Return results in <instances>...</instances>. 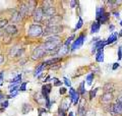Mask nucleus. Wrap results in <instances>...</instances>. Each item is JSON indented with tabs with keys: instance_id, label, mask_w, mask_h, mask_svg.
<instances>
[{
	"instance_id": "obj_46",
	"label": "nucleus",
	"mask_w": 122,
	"mask_h": 116,
	"mask_svg": "<svg viewBox=\"0 0 122 116\" xmlns=\"http://www.w3.org/2000/svg\"><path fill=\"white\" fill-rule=\"evenodd\" d=\"M25 87H26V83H22L20 87V91H25Z\"/></svg>"
},
{
	"instance_id": "obj_5",
	"label": "nucleus",
	"mask_w": 122,
	"mask_h": 116,
	"mask_svg": "<svg viewBox=\"0 0 122 116\" xmlns=\"http://www.w3.org/2000/svg\"><path fill=\"white\" fill-rule=\"evenodd\" d=\"M44 17V9L41 7H37V8L35 9V11H34L33 13V18H34V21L36 22H41L42 19H43Z\"/></svg>"
},
{
	"instance_id": "obj_8",
	"label": "nucleus",
	"mask_w": 122,
	"mask_h": 116,
	"mask_svg": "<svg viewBox=\"0 0 122 116\" xmlns=\"http://www.w3.org/2000/svg\"><path fill=\"white\" fill-rule=\"evenodd\" d=\"M69 96H70V100L72 101V103H73L74 105H77L79 102V93L76 92L74 89L70 88L69 89Z\"/></svg>"
},
{
	"instance_id": "obj_9",
	"label": "nucleus",
	"mask_w": 122,
	"mask_h": 116,
	"mask_svg": "<svg viewBox=\"0 0 122 116\" xmlns=\"http://www.w3.org/2000/svg\"><path fill=\"white\" fill-rule=\"evenodd\" d=\"M51 89H52L51 84H44V86L42 87V96H43V98L45 100L49 99V94H50V92H51Z\"/></svg>"
},
{
	"instance_id": "obj_26",
	"label": "nucleus",
	"mask_w": 122,
	"mask_h": 116,
	"mask_svg": "<svg viewBox=\"0 0 122 116\" xmlns=\"http://www.w3.org/2000/svg\"><path fill=\"white\" fill-rule=\"evenodd\" d=\"M114 90L113 84H106L104 87V91L105 93H112V91Z\"/></svg>"
},
{
	"instance_id": "obj_2",
	"label": "nucleus",
	"mask_w": 122,
	"mask_h": 116,
	"mask_svg": "<svg viewBox=\"0 0 122 116\" xmlns=\"http://www.w3.org/2000/svg\"><path fill=\"white\" fill-rule=\"evenodd\" d=\"M43 28L40 26V25H37V24H34V25H30L29 26V36L30 37H34V38H36V37H40L43 35Z\"/></svg>"
},
{
	"instance_id": "obj_12",
	"label": "nucleus",
	"mask_w": 122,
	"mask_h": 116,
	"mask_svg": "<svg viewBox=\"0 0 122 116\" xmlns=\"http://www.w3.org/2000/svg\"><path fill=\"white\" fill-rule=\"evenodd\" d=\"M21 15H20V13L18 12V11H13V13L11 14V18H10V21H11V22H13V24H16V22H20V21H21Z\"/></svg>"
},
{
	"instance_id": "obj_62",
	"label": "nucleus",
	"mask_w": 122,
	"mask_h": 116,
	"mask_svg": "<svg viewBox=\"0 0 122 116\" xmlns=\"http://www.w3.org/2000/svg\"><path fill=\"white\" fill-rule=\"evenodd\" d=\"M55 116H59V115H58V114H57V115H55Z\"/></svg>"
},
{
	"instance_id": "obj_17",
	"label": "nucleus",
	"mask_w": 122,
	"mask_h": 116,
	"mask_svg": "<svg viewBox=\"0 0 122 116\" xmlns=\"http://www.w3.org/2000/svg\"><path fill=\"white\" fill-rule=\"evenodd\" d=\"M44 15H45V16L50 17V18L53 17V16H55V15H56V8L52 6V7H50V8L44 10Z\"/></svg>"
},
{
	"instance_id": "obj_49",
	"label": "nucleus",
	"mask_w": 122,
	"mask_h": 116,
	"mask_svg": "<svg viewBox=\"0 0 122 116\" xmlns=\"http://www.w3.org/2000/svg\"><path fill=\"white\" fill-rule=\"evenodd\" d=\"M118 67H119V63H118V62H116V63H114V64H113L112 69H113V70H115V69H117Z\"/></svg>"
},
{
	"instance_id": "obj_41",
	"label": "nucleus",
	"mask_w": 122,
	"mask_h": 116,
	"mask_svg": "<svg viewBox=\"0 0 122 116\" xmlns=\"http://www.w3.org/2000/svg\"><path fill=\"white\" fill-rule=\"evenodd\" d=\"M1 107H2V109H3V108H4V109H5L6 107H8V101H7V100H6V101H3V102H1Z\"/></svg>"
},
{
	"instance_id": "obj_42",
	"label": "nucleus",
	"mask_w": 122,
	"mask_h": 116,
	"mask_svg": "<svg viewBox=\"0 0 122 116\" xmlns=\"http://www.w3.org/2000/svg\"><path fill=\"white\" fill-rule=\"evenodd\" d=\"M6 38H7V39L4 38V40H3V41H4V43H5V44H9L10 42H11V40H12V38H10V36L6 37Z\"/></svg>"
},
{
	"instance_id": "obj_39",
	"label": "nucleus",
	"mask_w": 122,
	"mask_h": 116,
	"mask_svg": "<svg viewBox=\"0 0 122 116\" xmlns=\"http://www.w3.org/2000/svg\"><path fill=\"white\" fill-rule=\"evenodd\" d=\"M64 84H66V87H69V89H70V87H71V83H70V80L67 79V77H64Z\"/></svg>"
},
{
	"instance_id": "obj_15",
	"label": "nucleus",
	"mask_w": 122,
	"mask_h": 116,
	"mask_svg": "<svg viewBox=\"0 0 122 116\" xmlns=\"http://www.w3.org/2000/svg\"><path fill=\"white\" fill-rule=\"evenodd\" d=\"M18 12L20 13L21 17H25L26 15H29V11H28V6H26V3H21L20 5V11Z\"/></svg>"
},
{
	"instance_id": "obj_28",
	"label": "nucleus",
	"mask_w": 122,
	"mask_h": 116,
	"mask_svg": "<svg viewBox=\"0 0 122 116\" xmlns=\"http://www.w3.org/2000/svg\"><path fill=\"white\" fill-rule=\"evenodd\" d=\"M53 5H52V1H44L43 2V6H42V8H43L44 10H46V9H48V8H50V7H52Z\"/></svg>"
},
{
	"instance_id": "obj_29",
	"label": "nucleus",
	"mask_w": 122,
	"mask_h": 116,
	"mask_svg": "<svg viewBox=\"0 0 122 116\" xmlns=\"http://www.w3.org/2000/svg\"><path fill=\"white\" fill-rule=\"evenodd\" d=\"M17 51H18V47H17V46H13V48H11V50L9 51V56H10V57L16 56Z\"/></svg>"
},
{
	"instance_id": "obj_34",
	"label": "nucleus",
	"mask_w": 122,
	"mask_h": 116,
	"mask_svg": "<svg viewBox=\"0 0 122 116\" xmlns=\"http://www.w3.org/2000/svg\"><path fill=\"white\" fill-rule=\"evenodd\" d=\"M97 92H98V88H96L95 90H92L90 92V99L92 100L94 98V97H96V94H97Z\"/></svg>"
},
{
	"instance_id": "obj_7",
	"label": "nucleus",
	"mask_w": 122,
	"mask_h": 116,
	"mask_svg": "<svg viewBox=\"0 0 122 116\" xmlns=\"http://www.w3.org/2000/svg\"><path fill=\"white\" fill-rule=\"evenodd\" d=\"M62 21V16L61 15H55L51 18H49L47 21V26H60V22Z\"/></svg>"
},
{
	"instance_id": "obj_3",
	"label": "nucleus",
	"mask_w": 122,
	"mask_h": 116,
	"mask_svg": "<svg viewBox=\"0 0 122 116\" xmlns=\"http://www.w3.org/2000/svg\"><path fill=\"white\" fill-rule=\"evenodd\" d=\"M46 54H47V52H46V50L44 49L43 46H38L37 48L34 49L30 57H32L33 60H39L42 57H44Z\"/></svg>"
},
{
	"instance_id": "obj_19",
	"label": "nucleus",
	"mask_w": 122,
	"mask_h": 116,
	"mask_svg": "<svg viewBox=\"0 0 122 116\" xmlns=\"http://www.w3.org/2000/svg\"><path fill=\"white\" fill-rule=\"evenodd\" d=\"M33 110V106L30 105L28 103H25L21 107V111H22V114H28L29 112H30Z\"/></svg>"
},
{
	"instance_id": "obj_30",
	"label": "nucleus",
	"mask_w": 122,
	"mask_h": 116,
	"mask_svg": "<svg viewBox=\"0 0 122 116\" xmlns=\"http://www.w3.org/2000/svg\"><path fill=\"white\" fill-rule=\"evenodd\" d=\"M93 79H94V73H90V74L86 75V83L89 86H91L92 83H93Z\"/></svg>"
},
{
	"instance_id": "obj_47",
	"label": "nucleus",
	"mask_w": 122,
	"mask_h": 116,
	"mask_svg": "<svg viewBox=\"0 0 122 116\" xmlns=\"http://www.w3.org/2000/svg\"><path fill=\"white\" fill-rule=\"evenodd\" d=\"M86 116H95V112L93 110H90L86 112Z\"/></svg>"
},
{
	"instance_id": "obj_58",
	"label": "nucleus",
	"mask_w": 122,
	"mask_h": 116,
	"mask_svg": "<svg viewBox=\"0 0 122 116\" xmlns=\"http://www.w3.org/2000/svg\"><path fill=\"white\" fill-rule=\"evenodd\" d=\"M118 36H119V37H122V30H121V32L118 34Z\"/></svg>"
},
{
	"instance_id": "obj_31",
	"label": "nucleus",
	"mask_w": 122,
	"mask_h": 116,
	"mask_svg": "<svg viewBox=\"0 0 122 116\" xmlns=\"http://www.w3.org/2000/svg\"><path fill=\"white\" fill-rule=\"evenodd\" d=\"M79 95H83L86 93V89H85V82H81V86H79Z\"/></svg>"
},
{
	"instance_id": "obj_32",
	"label": "nucleus",
	"mask_w": 122,
	"mask_h": 116,
	"mask_svg": "<svg viewBox=\"0 0 122 116\" xmlns=\"http://www.w3.org/2000/svg\"><path fill=\"white\" fill-rule=\"evenodd\" d=\"M7 26H8V21H7V19H1V21H0V29L6 28Z\"/></svg>"
},
{
	"instance_id": "obj_44",
	"label": "nucleus",
	"mask_w": 122,
	"mask_h": 116,
	"mask_svg": "<svg viewBox=\"0 0 122 116\" xmlns=\"http://www.w3.org/2000/svg\"><path fill=\"white\" fill-rule=\"evenodd\" d=\"M44 112H45V113H47V110H46L45 109V108H40V109H39V116H42V113H44Z\"/></svg>"
},
{
	"instance_id": "obj_27",
	"label": "nucleus",
	"mask_w": 122,
	"mask_h": 116,
	"mask_svg": "<svg viewBox=\"0 0 122 116\" xmlns=\"http://www.w3.org/2000/svg\"><path fill=\"white\" fill-rule=\"evenodd\" d=\"M44 66H46V65H45V63H44V62L42 63V64H40L39 66H38V67L36 68L35 72H34V75H35V76H37V75L39 74L40 72H42V70H43V69H44Z\"/></svg>"
},
{
	"instance_id": "obj_40",
	"label": "nucleus",
	"mask_w": 122,
	"mask_h": 116,
	"mask_svg": "<svg viewBox=\"0 0 122 116\" xmlns=\"http://www.w3.org/2000/svg\"><path fill=\"white\" fill-rule=\"evenodd\" d=\"M69 4H70V7H71V8H73V7H75L76 5L78 4V2H77V1H74V0H72V1L69 2Z\"/></svg>"
},
{
	"instance_id": "obj_59",
	"label": "nucleus",
	"mask_w": 122,
	"mask_h": 116,
	"mask_svg": "<svg viewBox=\"0 0 122 116\" xmlns=\"http://www.w3.org/2000/svg\"><path fill=\"white\" fill-rule=\"evenodd\" d=\"M1 35H2V32H1V30H0V36H1Z\"/></svg>"
},
{
	"instance_id": "obj_60",
	"label": "nucleus",
	"mask_w": 122,
	"mask_h": 116,
	"mask_svg": "<svg viewBox=\"0 0 122 116\" xmlns=\"http://www.w3.org/2000/svg\"><path fill=\"white\" fill-rule=\"evenodd\" d=\"M120 26H122V21H120Z\"/></svg>"
},
{
	"instance_id": "obj_52",
	"label": "nucleus",
	"mask_w": 122,
	"mask_h": 116,
	"mask_svg": "<svg viewBox=\"0 0 122 116\" xmlns=\"http://www.w3.org/2000/svg\"><path fill=\"white\" fill-rule=\"evenodd\" d=\"M25 61H26V59H21V60L20 61V65H24V64L25 63Z\"/></svg>"
},
{
	"instance_id": "obj_56",
	"label": "nucleus",
	"mask_w": 122,
	"mask_h": 116,
	"mask_svg": "<svg viewBox=\"0 0 122 116\" xmlns=\"http://www.w3.org/2000/svg\"><path fill=\"white\" fill-rule=\"evenodd\" d=\"M68 116H74V114H73V112H69V115Z\"/></svg>"
},
{
	"instance_id": "obj_22",
	"label": "nucleus",
	"mask_w": 122,
	"mask_h": 116,
	"mask_svg": "<svg viewBox=\"0 0 122 116\" xmlns=\"http://www.w3.org/2000/svg\"><path fill=\"white\" fill-rule=\"evenodd\" d=\"M100 26L101 24L99 21H94V24L92 25V30H91V33L92 34H95V33H98L99 30H100Z\"/></svg>"
},
{
	"instance_id": "obj_35",
	"label": "nucleus",
	"mask_w": 122,
	"mask_h": 116,
	"mask_svg": "<svg viewBox=\"0 0 122 116\" xmlns=\"http://www.w3.org/2000/svg\"><path fill=\"white\" fill-rule=\"evenodd\" d=\"M73 39H74V36H73V35H72V36H70L69 38H67V40L65 41V43H64V45L67 46V47H68V46H69V44L72 42V40H73Z\"/></svg>"
},
{
	"instance_id": "obj_43",
	"label": "nucleus",
	"mask_w": 122,
	"mask_h": 116,
	"mask_svg": "<svg viewBox=\"0 0 122 116\" xmlns=\"http://www.w3.org/2000/svg\"><path fill=\"white\" fill-rule=\"evenodd\" d=\"M24 52H25V49H24V48L18 49V51H17V53H16V56H17V57H18V56H21Z\"/></svg>"
},
{
	"instance_id": "obj_38",
	"label": "nucleus",
	"mask_w": 122,
	"mask_h": 116,
	"mask_svg": "<svg viewBox=\"0 0 122 116\" xmlns=\"http://www.w3.org/2000/svg\"><path fill=\"white\" fill-rule=\"evenodd\" d=\"M20 79H21V74H18L17 76H15L14 79H12V84H16L17 82H20Z\"/></svg>"
},
{
	"instance_id": "obj_37",
	"label": "nucleus",
	"mask_w": 122,
	"mask_h": 116,
	"mask_svg": "<svg viewBox=\"0 0 122 116\" xmlns=\"http://www.w3.org/2000/svg\"><path fill=\"white\" fill-rule=\"evenodd\" d=\"M121 59H122V45L119 46V48H118V60Z\"/></svg>"
},
{
	"instance_id": "obj_55",
	"label": "nucleus",
	"mask_w": 122,
	"mask_h": 116,
	"mask_svg": "<svg viewBox=\"0 0 122 116\" xmlns=\"http://www.w3.org/2000/svg\"><path fill=\"white\" fill-rule=\"evenodd\" d=\"M2 77H3V72H0V82L2 83Z\"/></svg>"
},
{
	"instance_id": "obj_16",
	"label": "nucleus",
	"mask_w": 122,
	"mask_h": 116,
	"mask_svg": "<svg viewBox=\"0 0 122 116\" xmlns=\"http://www.w3.org/2000/svg\"><path fill=\"white\" fill-rule=\"evenodd\" d=\"M36 1H34V0H30V1H29L28 3H26V6H28V11H29V14H33L34 11H35V9L37 8L36 6Z\"/></svg>"
},
{
	"instance_id": "obj_48",
	"label": "nucleus",
	"mask_w": 122,
	"mask_h": 116,
	"mask_svg": "<svg viewBox=\"0 0 122 116\" xmlns=\"http://www.w3.org/2000/svg\"><path fill=\"white\" fill-rule=\"evenodd\" d=\"M18 94V91H15V92H12L11 93V95L10 96H8V98H13V97H15Z\"/></svg>"
},
{
	"instance_id": "obj_13",
	"label": "nucleus",
	"mask_w": 122,
	"mask_h": 116,
	"mask_svg": "<svg viewBox=\"0 0 122 116\" xmlns=\"http://www.w3.org/2000/svg\"><path fill=\"white\" fill-rule=\"evenodd\" d=\"M70 107V100L69 99H63L62 102H61V105H60V109L63 110L64 112H66Z\"/></svg>"
},
{
	"instance_id": "obj_45",
	"label": "nucleus",
	"mask_w": 122,
	"mask_h": 116,
	"mask_svg": "<svg viewBox=\"0 0 122 116\" xmlns=\"http://www.w3.org/2000/svg\"><path fill=\"white\" fill-rule=\"evenodd\" d=\"M66 92H67V90H66L65 88H61L60 90H59L60 95H64V94H66Z\"/></svg>"
},
{
	"instance_id": "obj_1",
	"label": "nucleus",
	"mask_w": 122,
	"mask_h": 116,
	"mask_svg": "<svg viewBox=\"0 0 122 116\" xmlns=\"http://www.w3.org/2000/svg\"><path fill=\"white\" fill-rule=\"evenodd\" d=\"M61 39L60 40H48L42 45L46 50V52H50V53H58L59 49L61 48Z\"/></svg>"
},
{
	"instance_id": "obj_36",
	"label": "nucleus",
	"mask_w": 122,
	"mask_h": 116,
	"mask_svg": "<svg viewBox=\"0 0 122 116\" xmlns=\"http://www.w3.org/2000/svg\"><path fill=\"white\" fill-rule=\"evenodd\" d=\"M53 80H54V84H53V86H54V87H58V86H61V84H62V82L58 80V79H56V77H54V79H53Z\"/></svg>"
},
{
	"instance_id": "obj_20",
	"label": "nucleus",
	"mask_w": 122,
	"mask_h": 116,
	"mask_svg": "<svg viewBox=\"0 0 122 116\" xmlns=\"http://www.w3.org/2000/svg\"><path fill=\"white\" fill-rule=\"evenodd\" d=\"M96 61L97 62H103L104 61V50H98L96 54Z\"/></svg>"
},
{
	"instance_id": "obj_21",
	"label": "nucleus",
	"mask_w": 122,
	"mask_h": 116,
	"mask_svg": "<svg viewBox=\"0 0 122 116\" xmlns=\"http://www.w3.org/2000/svg\"><path fill=\"white\" fill-rule=\"evenodd\" d=\"M61 61V57H55V58H51V59H48L45 61V65H53V64H56L57 62Z\"/></svg>"
},
{
	"instance_id": "obj_53",
	"label": "nucleus",
	"mask_w": 122,
	"mask_h": 116,
	"mask_svg": "<svg viewBox=\"0 0 122 116\" xmlns=\"http://www.w3.org/2000/svg\"><path fill=\"white\" fill-rule=\"evenodd\" d=\"M115 4L118 6L119 4H122V0H119V1H115Z\"/></svg>"
},
{
	"instance_id": "obj_24",
	"label": "nucleus",
	"mask_w": 122,
	"mask_h": 116,
	"mask_svg": "<svg viewBox=\"0 0 122 116\" xmlns=\"http://www.w3.org/2000/svg\"><path fill=\"white\" fill-rule=\"evenodd\" d=\"M68 47L67 46H65V45H63V46H61V48L59 49V51H58V55L61 57V56H64V55H66V54L68 53Z\"/></svg>"
},
{
	"instance_id": "obj_61",
	"label": "nucleus",
	"mask_w": 122,
	"mask_h": 116,
	"mask_svg": "<svg viewBox=\"0 0 122 116\" xmlns=\"http://www.w3.org/2000/svg\"><path fill=\"white\" fill-rule=\"evenodd\" d=\"M0 86H2V83L1 82H0Z\"/></svg>"
},
{
	"instance_id": "obj_51",
	"label": "nucleus",
	"mask_w": 122,
	"mask_h": 116,
	"mask_svg": "<svg viewBox=\"0 0 122 116\" xmlns=\"http://www.w3.org/2000/svg\"><path fill=\"white\" fill-rule=\"evenodd\" d=\"M3 61H4V57H3L2 55H0V65L3 63Z\"/></svg>"
},
{
	"instance_id": "obj_6",
	"label": "nucleus",
	"mask_w": 122,
	"mask_h": 116,
	"mask_svg": "<svg viewBox=\"0 0 122 116\" xmlns=\"http://www.w3.org/2000/svg\"><path fill=\"white\" fill-rule=\"evenodd\" d=\"M85 34H81L78 36V38L73 42V44L71 45V51H74V50L81 48L83 45V42H85Z\"/></svg>"
},
{
	"instance_id": "obj_33",
	"label": "nucleus",
	"mask_w": 122,
	"mask_h": 116,
	"mask_svg": "<svg viewBox=\"0 0 122 116\" xmlns=\"http://www.w3.org/2000/svg\"><path fill=\"white\" fill-rule=\"evenodd\" d=\"M82 25H83V21H82L81 17H79L77 24H76V26H75V30H79V29H81V26H82Z\"/></svg>"
},
{
	"instance_id": "obj_57",
	"label": "nucleus",
	"mask_w": 122,
	"mask_h": 116,
	"mask_svg": "<svg viewBox=\"0 0 122 116\" xmlns=\"http://www.w3.org/2000/svg\"><path fill=\"white\" fill-rule=\"evenodd\" d=\"M3 98H4V96H3V95H1V94H0V100H2Z\"/></svg>"
},
{
	"instance_id": "obj_25",
	"label": "nucleus",
	"mask_w": 122,
	"mask_h": 116,
	"mask_svg": "<svg viewBox=\"0 0 122 116\" xmlns=\"http://www.w3.org/2000/svg\"><path fill=\"white\" fill-rule=\"evenodd\" d=\"M117 37H118V34L117 33H113L111 36H110L109 38H108V40H107V45L108 44H112V43H114L116 40H117Z\"/></svg>"
},
{
	"instance_id": "obj_10",
	"label": "nucleus",
	"mask_w": 122,
	"mask_h": 116,
	"mask_svg": "<svg viewBox=\"0 0 122 116\" xmlns=\"http://www.w3.org/2000/svg\"><path fill=\"white\" fill-rule=\"evenodd\" d=\"M86 101L81 100V103H78V116H86Z\"/></svg>"
},
{
	"instance_id": "obj_11",
	"label": "nucleus",
	"mask_w": 122,
	"mask_h": 116,
	"mask_svg": "<svg viewBox=\"0 0 122 116\" xmlns=\"http://www.w3.org/2000/svg\"><path fill=\"white\" fill-rule=\"evenodd\" d=\"M113 98H114V96H113L112 93H104V95L102 96L101 100H102V102H103V103L108 104V103H110V102L112 101Z\"/></svg>"
},
{
	"instance_id": "obj_4",
	"label": "nucleus",
	"mask_w": 122,
	"mask_h": 116,
	"mask_svg": "<svg viewBox=\"0 0 122 116\" xmlns=\"http://www.w3.org/2000/svg\"><path fill=\"white\" fill-rule=\"evenodd\" d=\"M63 26H47L43 31V36H48V35H55L60 32H62Z\"/></svg>"
},
{
	"instance_id": "obj_23",
	"label": "nucleus",
	"mask_w": 122,
	"mask_h": 116,
	"mask_svg": "<svg viewBox=\"0 0 122 116\" xmlns=\"http://www.w3.org/2000/svg\"><path fill=\"white\" fill-rule=\"evenodd\" d=\"M109 17H110V13H109V12H105V13L100 17V19H99L98 21L100 22V24H106V22L109 21Z\"/></svg>"
},
{
	"instance_id": "obj_18",
	"label": "nucleus",
	"mask_w": 122,
	"mask_h": 116,
	"mask_svg": "<svg viewBox=\"0 0 122 116\" xmlns=\"http://www.w3.org/2000/svg\"><path fill=\"white\" fill-rule=\"evenodd\" d=\"M105 12H106L105 8H104L103 6H98V7H97V9H96V18H97V21H99V19H100V17H101Z\"/></svg>"
},
{
	"instance_id": "obj_14",
	"label": "nucleus",
	"mask_w": 122,
	"mask_h": 116,
	"mask_svg": "<svg viewBox=\"0 0 122 116\" xmlns=\"http://www.w3.org/2000/svg\"><path fill=\"white\" fill-rule=\"evenodd\" d=\"M5 33L7 35H9V36H12V35L17 33V29H16V26H15L14 25H9V26H7L5 28Z\"/></svg>"
},
{
	"instance_id": "obj_50",
	"label": "nucleus",
	"mask_w": 122,
	"mask_h": 116,
	"mask_svg": "<svg viewBox=\"0 0 122 116\" xmlns=\"http://www.w3.org/2000/svg\"><path fill=\"white\" fill-rule=\"evenodd\" d=\"M114 29H115V26H114V25H110V26H109V30L111 31V32H113Z\"/></svg>"
},
{
	"instance_id": "obj_54",
	"label": "nucleus",
	"mask_w": 122,
	"mask_h": 116,
	"mask_svg": "<svg viewBox=\"0 0 122 116\" xmlns=\"http://www.w3.org/2000/svg\"><path fill=\"white\" fill-rule=\"evenodd\" d=\"M114 13V15L117 17V18H119V12H117V11H115V12H113Z\"/></svg>"
}]
</instances>
